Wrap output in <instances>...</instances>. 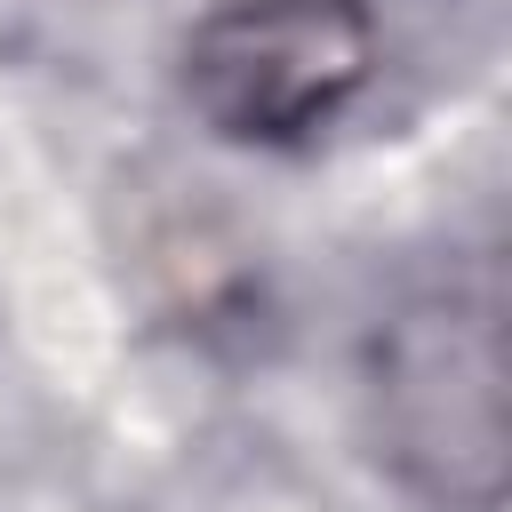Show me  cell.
<instances>
[{"label":"cell","instance_id":"obj_2","mask_svg":"<svg viewBox=\"0 0 512 512\" xmlns=\"http://www.w3.org/2000/svg\"><path fill=\"white\" fill-rule=\"evenodd\" d=\"M376 64L360 0H224L184 40V96L216 136L288 144L352 104Z\"/></svg>","mask_w":512,"mask_h":512},{"label":"cell","instance_id":"obj_1","mask_svg":"<svg viewBox=\"0 0 512 512\" xmlns=\"http://www.w3.org/2000/svg\"><path fill=\"white\" fill-rule=\"evenodd\" d=\"M376 440L416 496L448 512H496L512 464V384L496 304L424 296L376 336Z\"/></svg>","mask_w":512,"mask_h":512}]
</instances>
